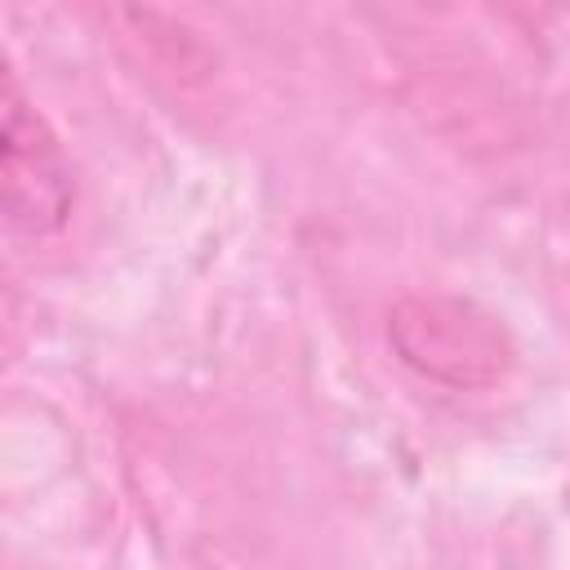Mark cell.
<instances>
[{
	"label": "cell",
	"mask_w": 570,
	"mask_h": 570,
	"mask_svg": "<svg viewBox=\"0 0 570 570\" xmlns=\"http://www.w3.org/2000/svg\"><path fill=\"white\" fill-rule=\"evenodd\" d=\"M392 338L410 365L450 383H481L499 374V330L490 321H468L463 303L414 298L396 307Z\"/></svg>",
	"instance_id": "2"
},
{
	"label": "cell",
	"mask_w": 570,
	"mask_h": 570,
	"mask_svg": "<svg viewBox=\"0 0 570 570\" xmlns=\"http://www.w3.org/2000/svg\"><path fill=\"white\" fill-rule=\"evenodd\" d=\"M0 178L4 214L22 236H49L67 223L76 200L71 160L49 129V120L27 102L13 67H4V107H0Z\"/></svg>",
	"instance_id": "1"
}]
</instances>
